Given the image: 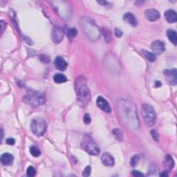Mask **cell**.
<instances>
[{"label":"cell","mask_w":177,"mask_h":177,"mask_svg":"<svg viewBox=\"0 0 177 177\" xmlns=\"http://www.w3.org/2000/svg\"><path fill=\"white\" fill-rule=\"evenodd\" d=\"M6 142L8 145H13L15 144V141L14 138H8L6 139Z\"/></svg>","instance_id":"cell-34"},{"label":"cell","mask_w":177,"mask_h":177,"mask_svg":"<svg viewBox=\"0 0 177 177\" xmlns=\"http://www.w3.org/2000/svg\"><path fill=\"white\" fill-rule=\"evenodd\" d=\"M163 166L164 168L168 170H171L174 166V161L172 156L170 154H166L165 156L164 161H163Z\"/></svg>","instance_id":"cell-15"},{"label":"cell","mask_w":177,"mask_h":177,"mask_svg":"<svg viewBox=\"0 0 177 177\" xmlns=\"http://www.w3.org/2000/svg\"><path fill=\"white\" fill-rule=\"evenodd\" d=\"M115 35L116 37H121L122 36V35H123V33H122V32L118 28H115Z\"/></svg>","instance_id":"cell-33"},{"label":"cell","mask_w":177,"mask_h":177,"mask_svg":"<svg viewBox=\"0 0 177 177\" xmlns=\"http://www.w3.org/2000/svg\"><path fill=\"white\" fill-rule=\"evenodd\" d=\"M0 26H1V33H3L4 30L6 29V23L4 21V20H1V21H0Z\"/></svg>","instance_id":"cell-32"},{"label":"cell","mask_w":177,"mask_h":177,"mask_svg":"<svg viewBox=\"0 0 177 177\" xmlns=\"http://www.w3.org/2000/svg\"><path fill=\"white\" fill-rule=\"evenodd\" d=\"M91 167L89 166H86V168H85V169L84 170V171H83L82 172V176H88L90 174H91Z\"/></svg>","instance_id":"cell-27"},{"label":"cell","mask_w":177,"mask_h":177,"mask_svg":"<svg viewBox=\"0 0 177 177\" xmlns=\"http://www.w3.org/2000/svg\"><path fill=\"white\" fill-rule=\"evenodd\" d=\"M3 135H4V132H3V129L1 128V140L3 139Z\"/></svg>","instance_id":"cell-37"},{"label":"cell","mask_w":177,"mask_h":177,"mask_svg":"<svg viewBox=\"0 0 177 177\" xmlns=\"http://www.w3.org/2000/svg\"><path fill=\"white\" fill-rule=\"evenodd\" d=\"M151 49L154 55H161L165 51V44L162 41L155 40L151 43Z\"/></svg>","instance_id":"cell-7"},{"label":"cell","mask_w":177,"mask_h":177,"mask_svg":"<svg viewBox=\"0 0 177 177\" xmlns=\"http://www.w3.org/2000/svg\"><path fill=\"white\" fill-rule=\"evenodd\" d=\"M159 175L161 176H168V172H167V171H163L161 173H160Z\"/></svg>","instance_id":"cell-35"},{"label":"cell","mask_w":177,"mask_h":177,"mask_svg":"<svg viewBox=\"0 0 177 177\" xmlns=\"http://www.w3.org/2000/svg\"><path fill=\"white\" fill-rule=\"evenodd\" d=\"M113 134H114L115 137L118 140L122 141V138H123V136H122V132L120 129H115L113 130Z\"/></svg>","instance_id":"cell-23"},{"label":"cell","mask_w":177,"mask_h":177,"mask_svg":"<svg viewBox=\"0 0 177 177\" xmlns=\"http://www.w3.org/2000/svg\"><path fill=\"white\" fill-rule=\"evenodd\" d=\"M142 116L146 125L148 127L154 125L156 120V113L154 109L148 104H144L142 106Z\"/></svg>","instance_id":"cell-2"},{"label":"cell","mask_w":177,"mask_h":177,"mask_svg":"<svg viewBox=\"0 0 177 177\" xmlns=\"http://www.w3.org/2000/svg\"><path fill=\"white\" fill-rule=\"evenodd\" d=\"M103 33L104 37H105V40L107 41V42H111V33L109 30L107 28H103Z\"/></svg>","instance_id":"cell-22"},{"label":"cell","mask_w":177,"mask_h":177,"mask_svg":"<svg viewBox=\"0 0 177 177\" xmlns=\"http://www.w3.org/2000/svg\"><path fill=\"white\" fill-rule=\"evenodd\" d=\"M54 65L56 69L61 71H65L67 68V63L60 56H57L55 57L54 60Z\"/></svg>","instance_id":"cell-11"},{"label":"cell","mask_w":177,"mask_h":177,"mask_svg":"<svg viewBox=\"0 0 177 177\" xmlns=\"http://www.w3.org/2000/svg\"><path fill=\"white\" fill-rule=\"evenodd\" d=\"M165 18L170 24H173L177 21V14L174 10H168L165 13Z\"/></svg>","instance_id":"cell-14"},{"label":"cell","mask_w":177,"mask_h":177,"mask_svg":"<svg viewBox=\"0 0 177 177\" xmlns=\"http://www.w3.org/2000/svg\"><path fill=\"white\" fill-rule=\"evenodd\" d=\"M139 159H140V158H139L138 155H137V154L134 155L132 159H131V161H130L131 166H132V167L136 166V165L138 164V161H139Z\"/></svg>","instance_id":"cell-25"},{"label":"cell","mask_w":177,"mask_h":177,"mask_svg":"<svg viewBox=\"0 0 177 177\" xmlns=\"http://www.w3.org/2000/svg\"><path fill=\"white\" fill-rule=\"evenodd\" d=\"M53 80L57 84H62L67 82V78L62 74H57L53 76Z\"/></svg>","instance_id":"cell-18"},{"label":"cell","mask_w":177,"mask_h":177,"mask_svg":"<svg viewBox=\"0 0 177 177\" xmlns=\"http://www.w3.org/2000/svg\"><path fill=\"white\" fill-rule=\"evenodd\" d=\"M159 172V169L154 165H151L149 168V171H148V176H156Z\"/></svg>","instance_id":"cell-20"},{"label":"cell","mask_w":177,"mask_h":177,"mask_svg":"<svg viewBox=\"0 0 177 177\" xmlns=\"http://www.w3.org/2000/svg\"><path fill=\"white\" fill-rule=\"evenodd\" d=\"M165 76L168 78L170 84H176L177 82V70L176 69H166L163 72Z\"/></svg>","instance_id":"cell-9"},{"label":"cell","mask_w":177,"mask_h":177,"mask_svg":"<svg viewBox=\"0 0 177 177\" xmlns=\"http://www.w3.org/2000/svg\"><path fill=\"white\" fill-rule=\"evenodd\" d=\"M145 16L148 21L155 22L158 20L160 18V13L159 11L155 9H147L145 12Z\"/></svg>","instance_id":"cell-10"},{"label":"cell","mask_w":177,"mask_h":177,"mask_svg":"<svg viewBox=\"0 0 177 177\" xmlns=\"http://www.w3.org/2000/svg\"><path fill=\"white\" fill-rule=\"evenodd\" d=\"M91 95L90 91L86 84H82L78 87L77 89V99L82 106H86L89 103Z\"/></svg>","instance_id":"cell-5"},{"label":"cell","mask_w":177,"mask_h":177,"mask_svg":"<svg viewBox=\"0 0 177 177\" xmlns=\"http://www.w3.org/2000/svg\"><path fill=\"white\" fill-rule=\"evenodd\" d=\"M83 120H84V122L85 124H86V125L89 124L91 121V117H90L89 114L86 113V114L84 116V117H83Z\"/></svg>","instance_id":"cell-29"},{"label":"cell","mask_w":177,"mask_h":177,"mask_svg":"<svg viewBox=\"0 0 177 177\" xmlns=\"http://www.w3.org/2000/svg\"><path fill=\"white\" fill-rule=\"evenodd\" d=\"M102 163L105 165V166H113L115 164V161L113 156L111 155L109 153L105 152L104 153L101 157Z\"/></svg>","instance_id":"cell-12"},{"label":"cell","mask_w":177,"mask_h":177,"mask_svg":"<svg viewBox=\"0 0 177 177\" xmlns=\"http://www.w3.org/2000/svg\"><path fill=\"white\" fill-rule=\"evenodd\" d=\"M97 105L99 107L100 109H102L105 113H109L111 112V108L109 103L103 97L99 96L97 99Z\"/></svg>","instance_id":"cell-8"},{"label":"cell","mask_w":177,"mask_h":177,"mask_svg":"<svg viewBox=\"0 0 177 177\" xmlns=\"http://www.w3.org/2000/svg\"><path fill=\"white\" fill-rule=\"evenodd\" d=\"M124 21L131 24L133 26H136L138 24V22L136 18H135L134 15L131 13H127L123 16Z\"/></svg>","instance_id":"cell-16"},{"label":"cell","mask_w":177,"mask_h":177,"mask_svg":"<svg viewBox=\"0 0 177 177\" xmlns=\"http://www.w3.org/2000/svg\"><path fill=\"white\" fill-rule=\"evenodd\" d=\"M24 101L31 107H38L45 103V95L40 91L29 90L24 97Z\"/></svg>","instance_id":"cell-1"},{"label":"cell","mask_w":177,"mask_h":177,"mask_svg":"<svg viewBox=\"0 0 177 177\" xmlns=\"http://www.w3.org/2000/svg\"><path fill=\"white\" fill-rule=\"evenodd\" d=\"M26 173L28 176H34L36 174V170H35V169L33 166H29L26 170Z\"/></svg>","instance_id":"cell-26"},{"label":"cell","mask_w":177,"mask_h":177,"mask_svg":"<svg viewBox=\"0 0 177 177\" xmlns=\"http://www.w3.org/2000/svg\"><path fill=\"white\" fill-rule=\"evenodd\" d=\"M64 36V32L60 27L55 26L53 28L52 31V40L54 43H59L63 40Z\"/></svg>","instance_id":"cell-6"},{"label":"cell","mask_w":177,"mask_h":177,"mask_svg":"<svg viewBox=\"0 0 177 177\" xmlns=\"http://www.w3.org/2000/svg\"><path fill=\"white\" fill-rule=\"evenodd\" d=\"M155 84H156V86H157V87H158V86H161V82L157 81Z\"/></svg>","instance_id":"cell-36"},{"label":"cell","mask_w":177,"mask_h":177,"mask_svg":"<svg viewBox=\"0 0 177 177\" xmlns=\"http://www.w3.org/2000/svg\"><path fill=\"white\" fill-rule=\"evenodd\" d=\"M132 174L134 176L136 177H139V176H144V174L143 173H141V172L137 171V170H134V171H132Z\"/></svg>","instance_id":"cell-31"},{"label":"cell","mask_w":177,"mask_h":177,"mask_svg":"<svg viewBox=\"0 0 177 177\" xmlns=\"http://www.w3.org/2000/svg\"><path fill=\"white\" fill-rule=\"evenodd\" d=\"M167 36L170 42L172 43L174 45H176L177 44V35L176 32L172 29H169L167 31Z\"/></svg>","instance_id":"cell-17"},{"label":"cell","mask_w":177,"mask_h":177,"mask_svg":"<svg viewBox=\"0 0 177 177\" xmlns=\"http://www.w3.org/2000/svg\"><path fill=\"white\" fill-rule=\"evenodd\" d=\"M40 59L42 62H44V63H49V62H50V59H49V57L46 55H41L40 57Z\"/></svg>","instance_id":"cell-30"},{"label":"cell","mask_w":177,"mask_h":177,"mask_svg":"<svg viewBox=\"0 0 177 177\" xmlns=\"http://www.w3.org/2000/svg\"><path fill=\"white\" fill-rule=\"evenodd\" d=\"M143 53L144 56L149 62H154V61L156 60V55H155L153 53L147 51H143Z\"/></svg>","instance_id":"cell-19"},{"label":"cell","mask_w":177,"mask_h":177,"mask_svg":"<svg viewBox=\"0 0 177 177\" xmlns=\"http://www.w3.org/2000/svg\"><path fill=\"white\" fill-rule=\"evenodd\" d=\"M81 147L88 154L93 155V156H97L100 152V147L88 136H85L83 138L82 142L81 143Z\"/></svg>","instance_id":"cell-3"},{"label":"cell","mask_w":177,"mask_h":177,"mask_svg":"<svg viewBox=\"0 0 177 177\" xmlns=\"http://www.w3.org/2000/svg\"><path fill=\"white\" fill-rule=\"evenodd\" d=\"M30 154L34 157H38L41 155V151L38 147L36 146L33 145L30 147Z\"/></svg>","instance_id":"cell-21"},{"label":"cell","mask_w":177,"mask_h":177,"mask_svg":"<svg viewBox=\"0 0 177 177\" xmlns=\"http://www.w3.org/2000/svg\"><path fill=\"white\" fill-rule=\"evenodd\" d=\"M1 162L5 166H10L13 165L14 161V157L10 153H4L1 156L0 158Z\"/></svg>","instance_id":"cell-13"},{"label":"cell","mask_w":177,"mask_h":177,"mask_svg":"<svg viewBox=\"0 0 177 177\" xmlns=\"http://www.w3.org/2000/svg\"><path fill=\"white\" fill-rule=\"evenodd\" d=\"M31 130L35 135L41 136L45 134L47 129V122L43 118H35L32 120Z\"/></svg>","instance_id":"cell-4"},{"label":"cell","mask_w":177,"mask_h":177,"mask_svg":"<svg viewBox=\"0 0 177 177\" xmlns=\"http://www.w3.org/2000/svg\"><path fill=\"white\" fill-rule=\"evenodd\" d=\"M67 35L69 38H74V37H75L78 35V30L75 28H70V29H69V30H68Z\"/></svg>","instance_id":"cell-24"},{"label":"cell","mask_w":177,"mask_h":177,"mask_svg":"<svg viewBox=\"0 0 177 177\" xmlns=\"http://www.w3.org/2000/svg\"><path fill=\"white\" fill-rule=\"evenodd\" d=\"M151 135L155 141H159V134H158V132H156L155 129L151 130Z\"/></svg>","instance_id":"cell-28"}]
</instances>
